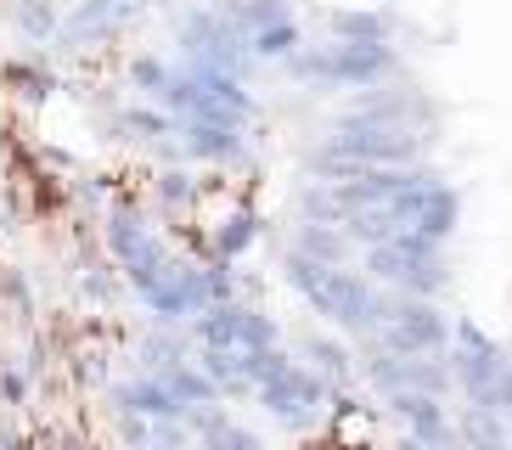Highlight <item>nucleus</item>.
Segmentation results:
<instances>
[{
  "label": "nucleus",
  "instance_id": "obj_1",
  "mask_svg": "<svg viewBox=\"0 0 512 450\" xmlns=\"http://www.w3.org/2000/svg\"><path fill=\"white\" fill-rule=\"evenodd\" d=\"M282 287H293V299L310 315H321L332 332L344 338H372L377 321H383V304H389V287H377L355 259L349 265H321V259L287 248L282 254Z\"/></svg>",
  "mask_w": 512,
  "mask_h": 450
},
{
  "label": "nucleus",
  "instance_id": "obj_2",
  "mask_svg": "<svg viewBox=\"0 0 512 450\" xmlns=\"http://www.w3.org/2000/svg\"><path fill=\"white\" fill-rule=\"evenodd\" d=\"M282 68H287V79L304 85V90H361V85H377V79L406 74L394 40H338V34L304 40Z\"/></svg>",
  "mask_w": 512,
  "mask_h": 450
},
{
  "label": "nucleus",
  "instance_id": "obj_3",
  "mask_svg": "<svg viewBox=\"0 0 512 450\" xmlns=\"http://www.w3.org/2000/svg\"><path fill=\"white\" fill-rule=\"evenodd\" d=\"M361 270L377 287H400V293H428V299H445L456 282L451 259H445V242H428L422 231H394L383 242H366L361 248Z\"/></svg>",
  "mask_w": 512,
  "mask_h": 450
},
{
  "label": "nucleus",
  "instance_id": "obj_4",
  "mask_svg": "<svg viewBox=\"0 0 512 450\" xmlns=\"http://www.w3.org/2000/svg\"><path fill=\"white\" fill-rule=\"evenodd\" d=\"M366 344H383L394 355H445L451 349V310L428 293H400L389 287V304H383V321Z\"/></svg>",
  "mask_w": 512,
  "mask_h": 450
},
{
  "label": "nucleus",
  "instance_id": "obj_5",
  "mask_svg": "<svg viewBox=\"0 0 512 450\" xmlns=\"http://www.w3.org/2000/svg\"><path fill=\"white\" fill-rule=\"evenodd\" d=\"M175 45H181L186 62H203V68H226V74H248L254 68V51H248V34L231 23V12L220 0H197L175 17Z\"/></svg>",
  "mask_w": 512,
  "mask_h": 450
},
{
  "label": "nucleus",
  "instance_id": "obj_6",
  "mask_svg": "<svg viewBox=\"0 0 512 450\" xmlns=\"http://www.w3.org/2000/svg\"><path fill=\"white\" fill-rule=\"evenodd\" d=\"M327 400H332V383L316 372V366H304L293 355V366H282L276 377H265L254 389V405L265 411L271 422H282L287 434H316L327 417Z\"/></svg>",
  "mask_w": 512,
  "mask_h": 450
},
{
  "label": "nucleus",
  "instance_id": "obj_7",
  "mask_svg": "<svg viewBox=\"0 0 512 450\" xmlns=\"http://www.w3.org/2000/svg\"><path fill=\"white\" fill-rule=\"evenodd\" d=\"M327 141L338 152H349L361 169L383 164H422L434 135L411 130V124H383V119H327Z\"/></svg>",
  "mask_w": 512,
  "mask_h": 450
},
{
  "label": "nucleus",
  "instance_id": "obj_8",
  "mask_svg": "<svg viewBox=\"0 0 512 450\" xmlns=\"http://www.w3.org/2000/svg\"><path fill=\"white\" fill-rule=\"evenodd\" d=\"M332 119H383V124H411V130H439V102L428 96L422 85H411L406 74L400 79H377V85H361L355 96H349Z\"/></svg>",
  "mask_w": 512,
  "mask_h": 450
},
{
  "label": "nucleus",
  "instance_id": "obj_9",
  "mask_svg": "<svg viewBox=\"0 0 512 450\" xmlns=\"http://www.w3.org/2000/svg\"><path fill=\"white\" fill-rule=\"evenodd\" d=\"M451 366H456V400L467 405H490V389H496L501 366H507V349L490 338V332L473 321V315H451Z\"/></svg>",
  "mask_w": 512,
  "mask_h": 450
},
{
  "label": "nucleus",
  "instance_id": "obj_10",
  "mask_svg": "<svg viewBox=\"0 0 512 450\" xmlns=\"http://www.w3.org/2000/svg\"><path fill=\"white\" fill-rule=\"evenodd\" d=\"M383 417L400 428V439L417 450H451L462 445V434H456V417H451V400H439V394L428 389H394L383 394Z\"/></svg>",
  "mask_w": 512,
  "mask_h": 450
},
{
  "label": "nucleus",
  "instance_id": "obj_11",
  "mask_svg": "<svg viewBox=\"0 0 512 450\" xmlns=\"http://www.w3.org/2000/svg\"><path fill=\"white\" fill-rule=\"evenodd\" d=\"M248 124L237 119H203V113H192V119H181V158L186 164H203V169H226V164H242V152H248Z\"/></svg>",
  "mask_w": 512,
  "mask_h": 450
},
{
  "label": "nucleus",
  "instance_id": "obj_12",
  "mask_svg": "<svg viewBox=\"0 0 512 450\" xmlns=\"http://www.w3.org/2000/svg\"><path fill=\"white\" fill-rule=\"evenodd\" d=\"M141 17V0H79L74 12L62 17L57 40L68 45V51H85V45L96 40H113V34L124 29V23H136Z\"/></svg>",
  "mask_w": 512,
  "mask_h": 450
},
{
  "label": "nucleus",
  "instance_id": "obj_13",
  "mask_svg": "<svg viewBox=\"0 0 512 450\" xmlns=\"http://www.w3.org/2000/svg\"><path fill=\"white\" fill-rule=\"evenodd\" d=\"M456 225H462V186H451V180L428 175L417 186V214H411V231H422L428 242H451Z\"/></svg>",
  "mask_w": 512,
  "mask_h": 450
},
{
  "label": "nucleus",
  "instance_id": "obj_14",
  "mask_svg": "<svg viewBox=\"0 0 512 450\" xmlns=\"http://www.w3.org/2000/svg\"><path fill=\"white\" fill-rule=\"evenodd\" d=\"M107 405L113 411H141V417L164 422V417H186V400L164 383V372H136L107 389Z\"/></svg>",
  "mask_w": 512,
  "mask_h": 450
},
{
  "label": "nucleus",
  "instance_id": "obj_15",
  "mask_svg": "<svg viewBox=\"0 0 512 450\" xmlns=\"http://www.w3.org/2000/svg\"><path fill=\"white\" fill-rule=\"evenodd\" d=\"M293 355H299L304 366H316L332 389L361 383V355H355V344L332 338V332H299V338H293Z\"/></svg>",
  "mask_w": 512,
  "mask_h": 450
},
{
  "label": "nucleus",
  "instance_id": "obj_16",
  "mask_svg": "<svg viewBox=\"0 0 512 450\" xmlns=\"http://www.w3.org/2000/svg\"><path fill=\"white\" fill-rule=\"evenodd\" d=\"M287 248H299V254L321 259V265H349V259H361V242L349 237L344 225H327V220H299Z\"/></svg>",
  "mask_w": 512,
  "mask_h": 450
},
{
  "label": "nucleus",
  "instance_id": "obj_17",
  "mask_svg": "<svg viewBox=\"0 0 512 450\" xmlns=\"http://www.w3.org/2000/svg\"><path fill=\"white\" fill-rule=\"evenodd\" d=\"M107 130L119 135V141H152V147H158V141H175V135H181V119H175L164 102H136V107H119Z\"/></svg>",
  "mask_w": 512,
  "mask_h": 450
},
{
  "label": "nucleus",
  "instance_id": "obj_18",
  "mask_svg": "<svg viewBox=\"0 0 512 450\" xmlns=\"http://www.w3.org/2000/svg\"><path fill=\"white\" fill-rule=\"evenodd\" d=\"M327 34H338V40H394V12L383 0H372V6H332Z\"/></svg>",
  "mask_w": 512,
  "mask_h": 450
},
{
  "label": "nucleus",
  "instance_id": "obj_19",
  "mask_svg": "<svg viewBox=\"0 0 512 450\" xmlns=\"http://www.w3.org/2000/svg\"><path fill=\"white\" fill-rule=\"evenodd\" d=\"M259 237H265V220H259L254 209H237L209 231V248H214V259H231V265H237V259L254 254Z\"/></svg>",
  "mask_w": 512,
  "mask_h": 450
},
{
  "label": "nucleus",
  "instance_id": "obj_20",
  "mask_svg": "<svg viewBox=\"0 0 512 450\" xmlns=\"http://www.w3.org/2000/svg\"><path fill=\"white\" fill-rule=\"evenodd\" d=\"M456 434H462V445H490V450H507V445H512V417H507V411H496V405H467V400H462Z\"/></svg>",
  "mask_w": 512,
  "mask_h": 450
},
{
  "label": "nucleus",
  "instance_id": "obj_21",
  "mask_svg": "<svg viewBox=\"0 0 512 450\" xmlns=\"http://www.w3.org/2000/svg\"><path fill=\"white\" fill-rule=\"evenodd\" d=\"M152 197H158V209L164 214H186L197 197H203V180H197L186 164H169V169L152 175Z\"/></svg>",
  "mask_w": 512,
  "mask_h": 450
},
{
  "label": "nucleus",
  "instance_id": "obj_22",
  "mask_svg": "<svg viewBox=\"0 0 512 450\" xmlns=\"http://www.w3.org/2000/svg\"><path fill=\"white\" fill-rule=\"evenodd\" d=\"M299 45H304L299 17H276V23H265V29L248 34V51H254V62H287Z\"/></svg>",
  "mask_w": 512,
  "mask_h": 450
},
{
  "label": "nucleus",
  "instance_id": "obj_23",
  "mask_svg": "<svg viewBox=\"0 0 512 450\" xmlns=\"http://www.w3.org/2000/svg\"><path fill=\"white\" fill-rule=\"evenodd\" d=\"M299 169H304L310 180H349V175H361V164H355L349 152L332 147L327 135H321V141H310V147L299 152Z\"/></svg>",
  "mask_w": 512,
  "mask_h": 450
},
{
  "label": "nucleus",
  "instance_id": "obj_24",
  "mask_svg": "<svg viewBox=\"0 0 512 450\" xmlns=\"http://www.w3.org/2000/svg\"><path fill=\"white\" fill-rule=\"evenodd\" d=\"M192 349H197V344H192V332L181 338V332H169V321H164V332H147V338L136 344V355L147 360V372H164V366H175V360H186Z\"/></svg>",
  "mask_w": 512,
  "mask_h": 450
},
{
  "label": "nucleus",
  "instance_id": "obj_25",
  "mask_svg": "<svg viewBox=\"0 0 512 450\" xmlns=\"http://www.w3.org/2000/svg\"><path fill=\"white\" fill-rule=\"evenodd\" d=\"M282 366H293V349H287V338L242 349V377H248V389H259V383H265V377H276Z\"/></svg>",
  "mask_w": 512,
  "mask_h": 450
},
{
  "label": "nucleus",
  "instance_id": "obj_26",
  "mask_svg": "<svg viewBox=\"0 0 512 450\" xmlns=\"http://www.w3.org/2000/svg\"><path fill=\"white\" fill-rule=\"evenodd\" d=\"M231 12V23H237L242 34L265 29V23H276V17H293V0H220Z\"/></svg>",
  "mask_w": 512,
  "mask_h": 450
},
{
  "label": "nucleus",
  "instance_id": "obj_27",
  "mask_svg": "<svg viewBox=\"0 0 512 450\" xmlns=\"http://www.w3.org/2000/svg\"><path fill=\"white\" fill-rule=\"evenodd\" d=\"M169 74H175V62H164L158 51H141V57H130V85H136L147 102H158V96H164Z\"/></svg>",
  "mask_w": 512,
  "mask_h": 450
},
{
  "label": "nucleus",
  "instance_id": "obj_28",
  "mask_svg": "<svg viewBox=\"0 0 512 450\" xmlns=\"http://www.w3.org/2000/svg\"><path fill=\"white\" fill-rule=\"evenodd\" d=\"M17 29L29 34V40H57L62 17L51 0H17Z\"/></svg>",
  "mask_w": 512,
  "mask_h": 450
},
{
  "label": "nucleus",
  "instance_id": "obj_29",
  "mask_svg": "<svg viewBox=\"0 0 512 450\" xmlns=\"http://www.w3.org/2000/svg\"><path fill=\"white\" fill-rule=\"evenodd\" d=\"M6 79H12L17 96H29V102H46V96H51V74L40 68V62H12Z\"/></svg>",
  "mask_w": 512,
  "mask_h": 450
},
{
  "label": "nucleus",
  "instance_id": "obj_30",
  "mask_svg": "<svg viewBox=\"0 0 512 450\" xmlns=\"http://www.w3.org/2000/svg\"><path fill=\"white\" fill-rule=\"evenodd\" d=\"M0 400H6V405H23V400H29V377L6 366V372H0Z\"/></svg>",
  "mask_w": 512,
  "mask_h": 450
},
{
  "label": "nucleus",
  "instance_id": "obj_31",
  "mask_svg": "<svg viewBox=\"0 0 512 450\" xmlns=\"http://www.w3.org/2000/svg\"><path fill=\"white\" fill-rule=\"evenodd\" d=\"M490 405H496V411H507V417H512V360H507V366H501L496 389H490Z\"/></svg>",
  "mask_w": 512,
  "mask_h": 450
}]
</instances>
